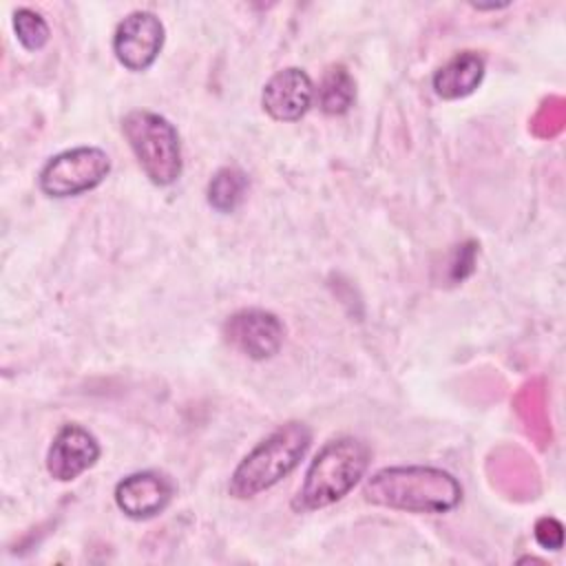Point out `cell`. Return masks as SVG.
Listing matches in <instances>:
<instances>
[{
	"label": "cell",
	"instance_id": "cell-14",
	"mask_svg": "<svg viewBox=\"0 0 566 566\" xmlns=\"http://www.w3.org/2000/svg\"><path fill=\"white\" fill-rule=\"evenodd\" d=\"M13 31L18 42L27 49V51H40L46 42H49V24L46 20L29 9V7H20L13 13Z\"/></svg>",
	"mask_w": 566,
	"mask_h": 566
},
{
	"label": "cell",
	"instance_id": "cell-1",
	"mask_svg": "<svg viewBox=\"0 0 566 566\" xmlns=\"http://www.w3.org/2000/svg\"><path fill=\"white\" fill-rule=\"evenodd\" d=\"M367 502L407 513H447L462 500L460 482L436 467H387L367 478Z\"/></svg>",
	"mask_w": 566,
	"mask_h": 566
},
{
	"label": "cell",
	"instance_id": "cell-12",
	"mask_svg": "<svg viewBox=\"0 0 566 566\" xmlns=\"http://www.w3.org/2000/svg\"><path fill=\"white\" fill-rule=\"evenodd\" d=\"M356 99V82L343 64H332L318 84V106L327 115H343Z\"/></svg>",
	"mask_w": 566,
	"mask_h": 566
},
{
	"label": "cell",
	"instance_id": "cell-9",
	"mask_svg": "<svg viewBox=\"0 0 566 566\" xmlns=\"http://www.w3.org/2000/svg\"><path fill=\"white\" fill-rule=\"evenodd\" d=\"M314 102L312 77L298 69L287 66L276 71L263 86L261 104L263 111L276 122H296L301 119Z\"/></svg>",
	"mask_w": 566,
	"mask_h": 566
},
{
	"label": "cell",
	"instance_id": "cell-7",
	"mask_svg": "<svg viewBox=\"0 0 566 566\" xmlns=\"http://www.w3.org/2000/svg\"><path fill=\"white\" fill-rule=\"evenodd\" d=\"M164 24L153 11L128 13L113 33V53L117 62L133 71H146L164 46Z\"/></svg>",
	"mask_w": 566,
	"mask_h": 566
},
{
	"label": "cell",
	"instance_id": "cell-2",
	"mask_svg": "<svg viewBox=\"0 0 566 566\" xmlns=\"http://www.w3.org/2000/svg\"><path fill=\"white\" fill-rule=\"evenodd\" d=\"M369 460L371 449L360 438L340 436L325 442L310 462L292 509L310 513L343 500L360 482Z\"/></svg>",
	"mask_w": 566,
	"mask_h": 566
},
{
	"label": "cell",
	"instance_id": "cell-4",
	"mask_svg": "<svg viewBox=\"0 0 566 566\" xmlns=\"http://www.w3.org/2000/svg\"><path fill=\"white\" fill-rule=\"evenodd\" d=\"M122 133L142 170L157 186H170L181 175V144L177 128L159 113L137 108L124 115Z\"/></svg>",
	"mask_w": 566,
	"mask_h": 566
},
{
	"label": "cell",
	"instance_id": "cell-11",
	"mask_svg": "<svg viewBox=\"0 0 566 566\" xmlns=\"http://www.w3.org/2000/svg\"><path fill=\"white\" fill-rule=\"evenodd\" d=\"M484 77V60L475 51H460L433 73V91L442 99L471 95Z\"/></svg>",
	"mask_w": 566,
	"mask_h": 566
},
{
	"label": "cell",
	"instance_id": "cell-5",
	"mask_svg": "<svg viewBox=\"0 0 566 566\" xmlns=\"http://www.w3.org/2000/svg\"><path fill=\"white\" fill-rule=\"evenodd\" d=\"M111 172L108 155L97 146H77L51 157L40 170L44 195L64 199L93 190Z\"/></svg>",
	"mask_w": 566,
	"mask_h": 566
},
{
	"label": "cell",
	"instance_id": "cell-16",
	"mask_svg": "<svg viewBox=\"0 0 566 566\" xmlns=\"http://www.w3.org/2000/svg\"><path fill=\"white\" fill-rule=\"evenodd\" d=\"M473 256H475V245L469 243V245H462L458 250V256L451 265L453 270V281H462L471 270H473Z\"/></svg>",
	"mask_w": 566,
	"mask_h": 566
},
{
	"label": "cell",
	"instance_id": "cell-15",
	"mask_svg": "<svg viewBox=\"0 0 566 566\" xmlns=\"http://www.w3.org/2000/svg\"><path fill=\"white\" fill-rule=\"evenodd\" d=\"M535 539L542 548L559 551L564 544V528L555 517H539L535 524Z\"/></svg>",
	"mask_w": 566,
	"mask_h": 566
},
{
	"label": "cell",
	"instance_id": "cell-3",
	"mask_svg": "<svg viewBox=\"0 0 566 566\" xmlns=\"http://www.w3.org/2000/svg\"><path fill=\"white\" fill-rule=\"evenodd\" d=\"M312 442V431L305 422L292 420L265 436L256 447L237 464L230 475L228 493L237 500H250L285 475H290Z\"/></svg>",
	"mask_w": 566,
	"mask_h": 566
},
{
	"label": "cell",
	"instance_id": "cell-10",
	"mask_svg": "<svg viewBox=\"0 0 566 566\" xmlns=\"http://www.w3.org/2000/svg\"><path fill=\"white\" fill-rule=\"evenodd\" d=\"M175 486L159 471H137L126 475L115 486V504L133 520H148L161 513L172 500Z\"/></svg>",
	"mask_w": 566,
	"mask_h": 566
},
{
	"label": "cell",
	"instance_id": "cell-13",
	"mask_svg": "<svg viewBox=\"0 0 566 566\" xmlns=\"http://www.w3.org/2000/svg\"><path fill=\"white\" fill-rule=\"evenodd\" d=\"M248 192V177L232 166L219 168L212 179L208 181V203L217 212H232L245 197Z\"/></svg>",
	"mask_w": 566,
	"mask_h": 566
},
{
	"label": "cell",
	"instance_id": "cell-6",
	"mask_svg": "<svg viewBox=\"0 0 566 566\" xmlns=\"http://www.w3.org/2000/svg\"><path fill=\"white\" fill-rule=\"evenodd\" d=\"M223 338L243 356L252 360H268L279 354L285 338V327L276 314L250 307L226 318Z\"/></svg>",
	"mask_w": 566,
	"mask_h": 566
},
{
	"label": "cell",
	"instance_id": "cell-8",
	"mask_svg": "<svg viewBox=\"0 0 566 566\" xmlns=\"http://www.w3.org/2000/svg\"><path fill=\"white\" fill-rule=\"evenodd\" d=\"M99 451V442L88 429L69 422L55 433L46 451V471L57 482H71L97 462Z\"/></svg>",
	"mask_w": 566,
	"mask_h": 566
}]
</instances>
